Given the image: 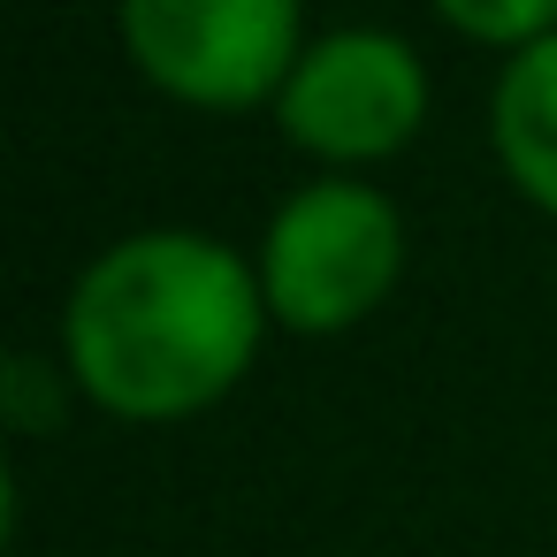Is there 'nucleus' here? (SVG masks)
Returning a JSON list of instances; mask_svg holds the SVG:
<instances>
[{
  "label": "nucleus",
  "mask_w": 557,
  "mask_h": 557,
  "mask_svg": "<svg viewBox=\"0 0 557 557\" xmlns=\"http://www.w3.org/2000/svg\"><path fill=\"white\" fill-rule=\"evenodd\" d=\"M275 115L321 161H374L420 131L428 70L397 32H329L283 77Z\"/></svg>",
  "instance_id": "nucleus-4"
},
{
  "label": "nucleus",
  "mask_w": 557,
  "mask_h": 557,
  "mask_svg": "<svg viewBox=\"0 0 557 557\" xmlns=\"http://www.w3.org/2000/svg\"><path fill=\"white\" fill-rule=\"evenodd\" d=\"M405 230L374 184L329 176L283 199L260 245V290L290 329H344L397 283Z\"/></svg>",
  "instance_id": "nucleus-2"
},
{
  "label": "nucleus",
  "mask_w": 557,
  "mask_h": 557,
  "mask_svg": "<svg viewBox=\"0 0 557 557\" xmlns=\"http://www.w3.org/2000/svg\"><path fill=\"white\" fill-rule=\"evenodd\" d=\"M435 9L488 47H534L557 32V0H435Z\"/></svg>",
  "instance_id": "nucleus-6"
},
{
  "label": "nucleus",
  "mask_w": 557,
  "mask_h": 557,
  "mask_svg": "<svg viewBox=\"0 0 557 557\" xmlns=\"http://www.w3.org/2000/svg\"><path fill=\"white\" fill-rule=\"evenodd\" d=\"M138 70L191 108H252L298 70V0H115Z\"/></svg>",
  "instance_id": "nucleus-3"
},
{
  "label": "nucleus",
  "mask_w": 557,
  "mask_h": 557,
  "mask_svg": "<svg viewBox=\"0 0 557 557\" xmlns=\"http://www.w3.org/2000/svg\"><path fill=\"white\" fill-rule=\"evenodd\" d=\"M260 275L199 230H138L108 245L62 313L77 382L123 420H184L214 405L260 351Z\"/></svg>",
  "instance_id": "nucleus-1"
},
{
  "label": "nucleus",
  "mask_w": 557,
  "mask_h": 557,
  "mask_svg": "<svg viewBox=\"0 0 557 557\" xmlns=\"http://www.w3.org/2000/svg\"><path fill=\"white\" fill-rule=\"evenodd\" d=\"M496 153L511 169V184L557 214V32L519 47L496 77V108H488Z\"/></svg>",
  "instance_id": "nucleus-5"
}]
</instances>
